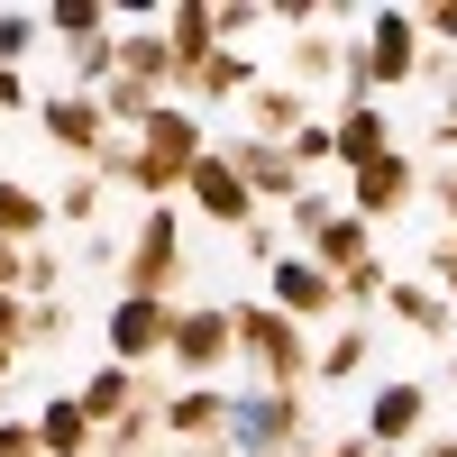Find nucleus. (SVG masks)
Instances as JSON below:
<instances>
[{"mask_svg":"<svg viewBox=\"0 0 457 457\" xmlns=\"http://www.w3.org/2000/svg\"><path fill=\"white\" fill-rule=\"evenodd\" d=\"M202 156H211L202 110L156 101V110H146V129L129 137V165H120V183H129V193H146V202H165V193H183V174H193Z\"/></svg>","mask_w":457,"mask_h":457,"instance_id":"f257e3e1","label":"nucleus"},{"mask_svg":"<svg viewBox=\"0 0 457 457\" xmlns=\"http://www.w3.org/2000/svg\"><path fill=\"white\" fill-rule=\"evenodd\" d=\"M421 19H411V10H366V37H357V46H348V64H338V73H348V110L357 101H375V92H394V83H421Z\"/></svg>","mask_w":457,"mask_h":457,"instance_id":"f03ea898","label":"nucleus"},{"mask_svg":"<svg viewBox=\"0 0 457 457\" xmlns=\"http://www.w3.org/2000/svg\"><path fill=\"white\" fill-rule=\"evenodd\" d=\"M228 338H238V357L256 366L265 394H302V375H312V329L284 320L275 302H228Z\"/></svg>","mask_w":457,"mask_h":457,"instance_id":"7ed1b4c3","label":"nucleus"},{"mask_svg":"<svg viewBox=\"0 0 457 457\" xmlns=\"http://www.w3.org/2000/svg\"><path fill=\"white\" fill-rule=\"evenodd\" d=\"M320 439H312V403L302 394H265V385H247V394H228V457H312Z\"/></svg>","mask_w":457,"mask_h":457,"instance_id":"20e7f679","label":"nucleus"},{"mask_svg":"<svg viewBox=\"0 0 457 457\" xmlns=\"http://www.w3.org/2000/svg\"><path fill=\"white\" fill-rule=\"evenodd\" d=\"M183 211L174 202H146V220H137V238L120 247V293L129 302H183Z\"/></svg>","mask_w":457,"mask_h":457,"instance_id":"39448f33","label":"nucleus"},{"mask_svg":"<svg viewBox=\"0 0 457 457\" xmlns=\"http://www.w3.org/2000/svg\"><path fill=\"white\" fill-rule=\"evenodd\" d=\"M165 357L193 375V385H220V366L238 357V338H228V302H174V338Z\"/></svg>","mask_w":457,"mask_h":457,"instance_id":"423d86ee","label":"nucleus"},{"mask_svg":"<svg viewBox=\"0 0 457 457\" xmlns=\"http://www.w3.org/2000/svg\"><path fill=\"white\" fill-rule=\"evenodd\" d=\"M183 457H228V385H183L165 394V421H156Z\"/></svg>","mask_w":457,"mask_h":457,"instance_id":"0eeeda50","label":"nucleus"},{"mask_svg":"<svg viewBox=\"0 0 457 457\" xmlns=\"http://www.w3.org/2000/svg\"><path fill=\"white\" fill-rule=\"evenodd\" d=\"M37 129H46V146H64L73 165H101L110 156V120H101L92 92H46V101H37Z\"/></svg>","mask_w":457,"mask_h":457,"instance_id":"6e6552de","label":"nucleus"},{"mask_svg":"<svg viewBox=\"0 0 457 457\" xmlns=\"http://www.w3.org/2000/svg\"><path fill=\"white\" fill-rule=\"evenodd\" d=\"M220 156H228V174H238L247 193H256V211H265V202H293V193H312V174L293 165V146H265V137H247V129H238V137L220 146Z\"/></svg>","mask_w":457,"mask_h":457,"instance_id":"1a4fd4ad","label":"nucleus"},{"mask_svg":"<svg viewBox=\"0 0 457 457\" xmlns=\"http://www.w3.org/2000/svg\"><path fill=\"white\" fill-rule=\"evenodd\" d=\"M265 302H275L284 320H302V329H312V320H338V284L320 275L312 256H293V247L265 265Z\"/></svg>","mask_w":457,"mask_h":457,"instance_id":"9d476101","label":"nucleus"},{"mask_svg":"<svg viewBox=\"0 0 457 457\" xmlns=\"http://www.w3.org/2000/svg\"><path fill=\"white\" fill-rule=\"evenodd\" d=\"M430 439V394L421 385H403V375H394V385H375L366 394V448H421Z\"/></svg>","mask_w":457,"mask_h":457,"instance_id":"9b49d317","label":"nucleus"},{"mask_svg":"<svg viewBox=\"0 0 457 457\" xmlns=\"http://www.w3.org/2000/svg\"><path fill=\"white\" fill-rule=\"evenodd\" d=\"M165 338H174V302H110V366H146V357H165Z\"/></svg>","mask_w":457,"mask_h":457,"instance_id":"f8f14e48","label":"nucleus"},{"mask_svg":"<svg viewBox=\"0 0 457 457\" xmlns=\"http://www.w3.org/2000/svg\"><path fill=\"white\" fill-rule=\"evenodd\" d=\"M411 193H421V165H411L403 146L348 174V211H357V220H394V211H411Z\"/></svg>","mask_w":457,"mask_h":457,"instance_id":"ddd939ff","label":"nucleus"},{"mask_svg":"<svg viewBox=\"0 0 457 457\" xmlns=\"http://www.w3.org/2000/svg\"><path fill=\"white\" fill-rule=\"evenodd\" d=\"M183 193H193V211H202V220H220V228H247V220H256V193H247L238 174H228V156H220V146H211L193 174H183Z\"/></svg>","mask_w":457,"mask_h":457,"instance_id":"4468645a","label":"nucleus"},{"mask_svg":"<svg viewBox=\"0 0 457 457\" xmlns=\"http://www.w3.org/2000/svg\"><path fill=\"white\" fill-rule=\"evenodd\" d=\"M156 28H165V55H174V83H183V73H202V64L220 55V28H211V0H174V10H165Z\"/></svg>","mask_w":457,"mask_h":457,"instance_id":"2eb2a0df","label":"nucleus"},{"mask_svg":"<svg viewBox=\"0 0 457 457\" xmlns=\"http://www.w3.org/2000/svg\"><path fill=\"white\" fill-rule=\"evenodd\" d=\"M329 156L338 165H375V156H394V120H385V110H375V101H357V110H338V120H329Z\"/></svg>","mask_w":457,"mask_h":457,"instance_id":"dca6fc26","label":"nucleus"},{"mask_svg":"<svg viewBox=\"0 0 457 457\" xmlns=\"http://www.w3.org/2000/svg\"><path fill=\"white\" fill-rule=\"evenodd\" d=\"M312 120V101H302V83H265L256 73V92H247V137L265 146H293V129Z\"/></svg>","mask_w":457,"mask_h":457,"instance_id":"f3484780","label":"nucleus"},{"mask_svg":"<svg viewBox=\"0 0 457 457\" xmlns=\"http://www.w3.org/2000/svg\"><path fill=\"white\" fill-rule=\"evenodd\" d=\"M302 256H312L329 284H348L357 265H375V247H366V220H357V211H338V220H329V228H320V238L302 247Z\"/></svg>","mask_w":457,"mask_h":457,"instance_id":"a211bd4d","label":"nucleus"},{"mask_svg":"<svg viewBox=\"0 0 457 457\" xmlns=\"http://www.w3.org/2000/svg\"><path fill=\"white\" fill-rule=\"evenodd\" d=\"M146 394H156V385H137V375H129V366H92V375H83V385H73V403H83V411H92V430H101V421H120V411H137Z\"/></svg>","mask_w":457,"mask_h":457,"instance_id":"6ab92c4d","label":"nucleus"},{"mask_svg":"<svg viewBox=\"0 0 457 457\" xmlns=\"http://www.w3.org/2000/svg\"><path fill=\"white\" fill-rule=\"evenodd\" d=\"M174 92H183V110H193V101H247V92H256V64L220 46V55H211L202 73H183V83H174ZM174 92H165V101H174Z\"/></svg>","mask_w":457,"mask_h":457,"instance_id":"aec40b11","label":"nucleus"},{"mask_svg":"<svg viewBox=\"0 0 457 457\" xmlns=\"http://www.w3.org/2000/svg\"><path fill=\"white\" fill-rule=\"evenodd\" d=\"M46 220H55L46 193H28L19 174H0V238L10 247H46Z\"/></svg>","mask_w":457,"mask_h":457,"instance_id":"412c9836","label":"nucleus"},{"mask_svg":"<svg viewBox=\"0 0 457 457\" xmlns=\"http://www.w3.org/2000/svg\"><path fill=\"white\" fill-rule=\"evenodd\" d=\"M120 73H129V83H146V92H156V101L174 92V55H165V28H156V19H146V28H129V37H120Z\"/></svg>","mask_w":457,"mask_h":457,"instance_id":"4be33fe9","label":"nucleus"},{"mask_svg":"<svg viewBox=\"0 0 457 457\" xmlns=\"http://www.w3.org/2000/svg\"><path fill=\"white\" fill-rule=\"evenodd\" d=\"M92 439L101 430H92V411L73 403V394H55L46 411H37V448H46V457H92Z\"/></svg>","mask_w":457,"mask_h":457,"instance_id":"5701e85b","label":"nucleus"},{"mask_svg":"<svg viewBox=\"0 0 457 457\" xmlns=\"http://www.w3.org/2000/svg\"><path fill=\"white\" fill-rule=\"evenodd\" d=\"M156 421H165V394H146L137 411H120V421H101L92 457H146V439H156Z\"/></svg>","mask_w":457,"mask_h":457,"instance_id":"b1692460","label":"nucleus"},{"mask_svg":"<svg viewBox=\"0 0 457 457\" xmlns=\"http://www.w3.org/2000/svg\"><path fill=\"white\" fill-rule=\"evenodd\" d=\"M338 64H348V46L329 37V19H320V28H293V83H302V92H312V83H329Z\"/></svg>","mask_w":457,"mask_h":457,"instance_id":"393cba45","label":"nucleus"},{"mask_svg":"<svg viewBox=\"0 0 457 457\" xmlns=\"http://www.w3.org/2000/svg\"><path fill=\"white\" fill-rule=\"evenodd\" d=\"M385 302H394V320H403V329L448 338V293H430V284H385Z\"/></svg>","mask_w":457,"mask_h":457,"instance_id":"a878e982","label":"nucleus"},{"mask_svg":"<svg viewBox=\"0 0 457 457\" xmlns=\"http://www.w3.org/2000/svg\"><path fill=\"white\" fill-rule=\"evenodd\" d=\"M366 366V320H338L320 348H312V375H329V385H348V375Z\"/></svg>","mask_w":457,"mask_h":457,"instance_id":"bb28decb","label":"nucleus"},{"mask_svg":"<svg viewBox=\"0 0 457 457\" xmlns=\"http://www.w3.org/2000/svg\"><path fill=\"white\" fill-rule=\"evenodd\" d=\"M110 28V0H55V10H46V37H64V46H73V37H101Z\"/></svg>","mask_w":457,"mask_h":457,"instance_id":"cd10ccee","label":"nucleus"},{"mask_svg":"<svg viewBox=\"0 0 457 457\" xmlns=\"http://www.w3.org/2000/svg\"><path fill=\"white\" fill-rule=\"evenodd\" d=\"M37 37H46V10H0V64L19 73V55L37 46Z\"/></svg>","mask_w":457,"mask_h":457,"instance_id":"c85d7f7f","label":"nucleus"},{"mask_svg":"<svg viewBox=\"0 0 457 457\" xmlns=\"http://www.w3.org/2000/svg\"><path fill=\"white\" fill-rule=\"evenodd\" d=\"M92 211H101V174H92V165H73V174H64V193H55V220L83 228Z\"/></svg>","mask_w":457,"mask_h":457,"instance_id":"c756f323","label":"nucleus"},{"mask_svg":"<svg viewBox=\"0 0 457 457\" xmlns=\"http://www.w3.org/2000/svg\"><path fill=\"white\" fill-rule=\"evenodd\" d=\"M64 329H73V302H28V338L19 348H64Z\"/></svg>","mask_w":457,"mask_h":457,"instance_id":"7c9ffc66","label":"nucleus"},{"mask_svg":"<svg viewBox=\"0 0 457 457\" xmlns=\"http://www.w3.org/2000/svg\"><path fill=\"white\" fill-rule=\"evenodd\" d=\"M284 211H293V238H302V247H312V238H320V228H329L338 211H348V202H329V193H293Z\"/></svg>","mask_w":457,"mask_h":457,"instance_id":"2f4dec72","label":"nucleus"},{"mask_svg":"<svg viewBox=\"0 0 457 457\" xmlns=\"http://www.w3.org/2000/svg\"><path fill=\"white\" fill-rule=\"evenodd\" d=\"M238 247H247V265H275V256H284V228H275V220L256 211V220L238 228Z\"/></svg>","mask_w":457,"mask_h":457,"instance_id":"473e14b6","label":"nucleus"},{"mask_svg":"<svg viewBox=\"0 0 457 457\" xmlns=\"http://www.w3.org/2000/svg\"><path fill=\"white\" fill-rule=\"evenodd\" d=\"M293 165H302V174L329 165V120H302V129H293Z\"/></svg>","mask_w":457,"mask_h":457,"instance_id":"72a5a7b5","label":"nucleus"},{"mask_svg":"<svg viewBox=\"0 0 457 457\" xmlns=\"http://www.w3.org/2000/svg\"><path fill=\"white\" fill-rule=\"evenodd\" d=\"M265 10H256V0H228V10H211V28H220V46H228V37H247Z\"/></svg>","mask_w":457,"mask_h":457,"instance_id":"f704fd0d","label":"nucleus"},{"mask_svg":"<svg viewBox=\"0 0 457 457\" xmlns=\"http://www.w3.org/2000/svg\"><path fill=\"white\" fill-rule=\"evenodd\" d=\"M0 457H46L37 448V421H0Z\"/></svg>","mask_w":457,"mask_h":457,"instance_id":"c9c22d12","label":"nucleus"},{"mask_svg":"<svg viewBox=\"0 0 457 457\" xmlns=\"http://www.w3.org/2000/svg\"><path fill=\"white\" fill-rule=\"evenodd\" d=\"M19 338H28V302L0 293V348H19Z\"/></svg>","mask_w":457,"mask_h":457,"instance_id":"e433bc0d","label":"nucleus"},{"mask_svg":"<svg viewBox=\"0 0 457 457\" xmlns=\"http://www.w3.org/2000/svg\"><path fill=\"white\" fill-rule=\"evenodd\" d=\"M430 265H439V293L457 302V238H430Z\"/></svg>","mask_w":457,"mask_h":457,"instance_id":"4c0bfd02","label":"nucleus"},{"mask_svg":"<svg viewBox=\"0 0 457 457\" xmlns=\"http://www.w3.org/2000/svg\"><path fill=\"white\" fill-rule=\"evenodd\" d=\"M439 228L457 238V165H439Z\"/></svg>","mask_w":457,"mask_h":457,"instance_id":"58836bf2","label":"nucleus"},{"mask_svg":"<svg viewBox=\"0 0 457 457\" xmlns=\"http://www.w3.org/2000/svg\"><path fill=\"white\" fill-rule=\"evenodd\" d=\"M10 110H28V83H19L10 64H0V120H10Z\"/></svg>","mask_w":457,"mask_h":457,"instance_id":"ea45409f","label":"nucleus"},{"mask_svg":"<svg viewBox=\"0 0 457 457\" xmlns=\"http://www.w3.org/2000/svg\"><path fill=\"white\" fill-rule=\"evenodd\" d=\"M312 457H366V430H348V439H320Z\"/></svg>","mask_w":457,"mask_h":457,"instance_id":"a19ab883","label":"nucleus"},{"mask_svg":"<svg viewBox=\"0 0 457 457\" xmlns=\"http://www.w3.org/2000/svg\"><path fill=\"white\" fill-rule=\"evenodd\" d=\"M19 256H28V247H10V238H0V293H19Z\"/></svg>","mask_w":457,"mask_h":457,"instance_id":"79ce46f5","label":"nucleus"},{"mask_svg":"<svg viewBox=\"0 0 457 457\" xmlns=\"http://www.w3.org/2000/svg\"><path fill=\"white\" fill-rule=\"evenodd\" d=\"M439 146H457V92L439 101Z\"/></svg>","mask_w":457,"mask_h":457,"instance_id":"37998d69","label":"nucleus"},{"mask_svg":"<svg viewBox=\"0 0 457 457\" xmlns=\"http://www.w3.org/2000/svg\"><path fill=\"white\" fill-rule=\"evenodd\" d=\"M403 457H457V439L439 430V439H421V448H403Z\"/></svg>","mask_w":457,"mask_h":457,"instance_id":"c03bdc74","label":"nucleus"},{"mask_svg":"<svg viewBox=\"0 0 457 457\" xmlns=\"http://www.w3.org/2000/svg\"><path fill=\"white\" fill-rule=\"evenodd\" d=\"M0 394H10V348H0Z\"/></svg>","mask_w":457,"mask_h":457,"instance_id":"a18cd8bd","label":"nucleus"},{"mask_svg":"<svg viewBox=\"0 0 457 457\" xmlns=\"http://www.w3.org/2000/svg\"><path fill=\"white\" fill-rule=\"evenodd\" d=\"M448 348H457V338H448ZM448 385H457V357H448Z\"/></svg>","mask_w":457,"mask_h":457,"instance_id":"49530a36","label":"nucleus"},{"mask_svg":"<svg viewBox=\"0 0 457 457\" xmlns=\"http://www.w3.org/2000/svg\"><path fill=\"white\" fill-rule=\"evenodd\" d=\"M366 457H394V448H366Z\"/></svg>","mask_w":457,"mask_h":457,"instance_id":"de8ad7c7","label":"nucleus"}]
</instances>
